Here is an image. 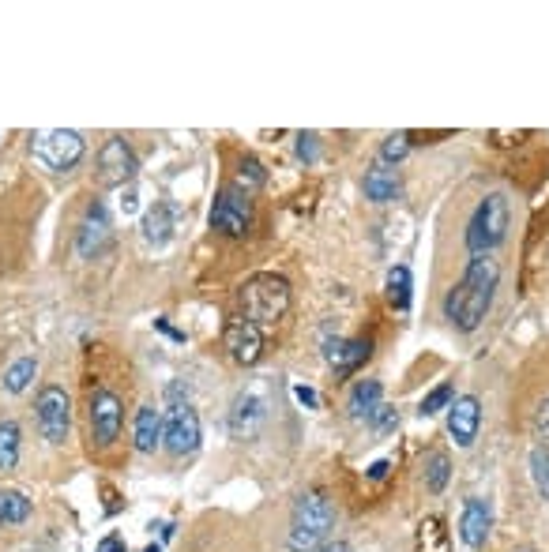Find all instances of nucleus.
<instances>
[{"label":"nucleus","instance_id":"1","mask_svg":"<svg viewBox=\"0 0 549 552\" xmlns=\"http://www.w3.org/2000/svg\"><path fill=\"white\" fill-rule=\"evenodd\" d=\"M497 286H501V263L493 256H474L467 263V275L459 278V286H452L444 297V320L463 335L478 331V323L486 320V312L493 308Z\"/></svg>","mask_w":549,"mask_h":552},{"label":"nucleus","instance_id":"2","mask_svg":"<svg viewBox=\"0 0 549 552\" xmlns=\"http://www.w3.org/2000/svg\"><path fill=\"white\" fill-rule=\"evenodd\" d=\"M335 526V507L320 489L301 492L294 515H290V537L286 545L290 552H316L320 545H328V534Z\"/></svg>","mask_w":549,"mask_h":552},{"label":"nucleus","instance_id":"3","mask_svg":"<svg viewBox=\"0 0 549 552\" xmlns=\"http://www.w3.org/2000/svg\"><path fill=\"white\" fill-rule=\"evenodd\" d=\"M237 301H241V316L245 320L264 327V323H275L286 316V308H290V286L279 275H252L241 286Z\"/></svg>","mask_w":549,"mask_h":552},{"label":"nucleus","instance_id":"4","mask_svg":"<svg viewBox=\"0 0 549 552\" xmlns=\"http://www.w3.org/2000/svg\"><path fill=\"white\" fill-rule=\"evenodd\" d=\"M508 222H512V207L504 192H489L486 200L474 207L471 222H467V248L474 256H489L508 237Z\"/></svg>","mask_w":549,"mask_h":552},{"label":"nucleus","instance_id":"5","mask_svg":"<svg viewBox=\"0 0 549 552\" xmlns=\"http://www.w3.org/2000/svg\"><path fill=\"white\" fill-rule=\"evenodd\" d=\"M34 158L42 162V166L57 169V173H68L72 166H79V158L87 151V143L79 132L72 128H53V132H38L34 136Z\"/></svg>","mask_w":549,"mask_h":552},{"label":"nucleus","instance_id":"6","mask_svg":"<svg viewBox=\"0 0 549 552\" xmlns=\"http://www.w3.org/2000/svg\"><path fill=\"white\" fill-rule=\"evenodd\" d=\"M162 444L170 455H192L200 447V414L192 410L189 402H173L166 417H162Z\"/></svg>","mask_w":549,"mask_h":552},{"label":"nucleus","instance_id":"7","mask_svg":"<svg viewBox=\"0 0 549 552\" xmlns=\"http://www.w3.org/2000/svg\"><path fill=\"white\" fill-rule=\"evenodd\" d=\"M34 410H38V429L46 436L49 444L57 447L68 440V429H72V402L64 395V387L49 384L38 391V402H34Z\"/></svg>","mask_w":549,"mask_h":552},{"label":"nucleus","instance_id":"8","mask_svg":"<svg viewBox=\"0 0 549 552\" xmlns=\"http://www.w3.org/2000/svg\"><path fill=\"white\" fill-rule=\"evenodd\" d=\"M136 151L128 147V139L113 136L102 143V151H98V184L102 188H125L132 177H136Z\"/></svg>","mask_w":549,"mask_h":552},{"label":"nucleus","instance_id":"9","mask_svg":"<svg viewBox=\"0 0 549 552\" xmlns=\"http://www.w3.org/2000/svg\"><path fill=\"white\" fill-rule=\"evenodd\" d=\"M87 417H91V436H95V444L110 447L113 440L121 436V425H125V406H121V399H117L113 391L98 387L95 395H91V410H87Z\"/></svg>","mask_w":549,"mask_h":552},{"label":"nucleus","instance_id":"10","mask_svg":"<svg viewBox=\"0 0 549 552\" xmlns=\"http://www.w3.org/2000/svg\"><path fill=\"white\" fill-rule=\"evenodd\" d=\"M252 226V211H249V196L237 192V188H226L215 196V207H211V230L226 233V237H245Z\"/></svg>","mask_w":549,"mask_h":552},{"label":"nucleus","instance_id":"11","mask_svg":"<svg viewBox=\"0 0 549 552\" xmlns=\"http://www.w3.org/2000/svg\"><path fill=\"white\" fill-rule=\"evenodd\" d=\"M110 211H106V203L95 200L91 207H87V215H83V222H79V233H76V252L83 256V260H95V256H102L106 252V245H110Z\"/></svg>","mask_w":549,"mask_h":552},{"label":"nucleus","instance_id":"12","mask_svg":"<svg viewBox=\"0 0 549 552\" xmlns=\"http://www.w3.org/2000/svg\"><path fill=\"white\" fill-rule=\"evenodd\" d=\"M222 342H226V350H230V357H234L237 365H256L264 357V331L252 320H245V316L226 323Z\"/></svg>","mask_w":549,"mask_h":552},{"label":"nucleus","instance_id":"13","mask_svg":"<svg viewBox=\"0 0 549 552\" xmlns=\"http://www.w3.org/2000/svg\"><path fill=\"white\" fill-rule=\"evenodd\" d=\"M264 421H267L264 395H256V391L237 395L234 410H230V432H234V440H256L260 429H264Z\"/></svg>","mask_w":549,"mask_h":552},{"label":"nucleus","instance_id":"14","mask_svg":"<svg viewBox=\"0 0 549 552\" xmlns=\"http://www.w3.org/2000/svg\"><path fill=\"white\" fill-rule=\"evenodd\" d=\"M478 425H482V402H478V395H459L448 406V436L459 447H471L478 440Z\"/></svg>","mask_w":549,"mask_h":552},{"label":"nucleus","instance_id":"15","mask_svg":"<svg viewBox=\"0 0 549 552\" xmlns=\"http://www.w3.org/2000/svg\"><path fill=\"white\" fill-rule=\"evenodd\" d=\"M489 526H493V507L482 496H471L463 504V519H459V541L467 549H482L489 537Z\"/></svg>","mask_w":549,"mask_h":552},{"label":"nucleus","instance_id":"16","mask_svg":"<svg viewBox=\"0 0 549 552\" xmlns=\"http://www.w3.org/2000/svg\"><path fill=\"white\" fill-rule=\"evenodd\" d=\"M369 353H373V346L365 338H331L324 346V357H328V365L335 372H354V368L369 361Z\"/></svg>","mask_w":549,"mask_h":552},{"label":"nucleus","instance_id":"17","mask_svg":"<svg viewBox=\"0 0 549 552\" xmlns=\"http://www.w3.org/2000/svg\"><path fill=\"white\" fill-rule=\"evenodd\" d=\"M365 196H369L373 203H395L399 196H403V181H399V173H395L392 166L377 162V166L365 173Z\"/></svg>","mask_w":549,"mask_h":552},{"label":"nucleus","instance_id":"18","mask_svg":"<svg viewBox=\"0 0 549 552\" xmlns=\"http://www.w3.org/2000/svg\"><path fill=\"white\" fill-rule=\"evenodd\" d=\"M384 384L380 380H358L354 384V391H350V402H346V410H350V417L354 421H373V414H377L380 406H384Z\"/></svg>","mask_w":549,"mask_h":552},{"label":"nucleus","instance_id":"19","mask_svg":"<svg viewBox=\"0 0 549 552\" xmlns=\"http://www.w3.org/2000/svg\"><path fill=\"white\" fill-rule=\"evenodd\" d=\"M132 436H136V451L140 455H155L158 444H162V414H158L155 406H140L136 410V429H132Z\"/></svg>","mask_w":549,"mask_h":552},{"label":"nucleus","instance_id":"20","mask_svg":"<svg viewBox=\"0 0 549 552\" xmlns=\"http://www.w3.org/2000/svg\"><path fill=\"white\" fill-rule=\"evenodd\" d=\"M170 237H173V207L170 203H155L147 215H143V241L147 245H170Z\"/></svg>","mask_w":549,"mask_h":552},{"label":"nucleus","instance_id":"21","mask_svg":"<svg viewBox=\"0 0 549 552\" xmlns=\"http://www.w3.org/2000/svg\"><path fill=\"white\" fill-rule=\"evenodd\" d=\"M31 519V500L19 489H0V530Z\"/></svg>","mask_w":549,"mask_h":552},{"label":"nucleus","instance_id":"22","mask_svg":"<svg viewBox=\"0 0 549 552\" xmlns=\"http://www.w3.org/2000/svg\"><path fill=\"white\" fill-rule=\"evenodd\" d=\"M34 376H38V361H34V357H19L16 365L4 372V391H8V395H23V391L31 387Z\"/></svg>","mask_w":549,"mask_h":552},{"label":"nucleus","instance_id":"23","mask_svg":"<svg viewBox=\"0 0 549 552\" xmlns=\"http://www.w3.org/2000/svg\"><path fill=\"white\" fill-rule=\"evenodd\" d=\"M448 477H452V462H448V455H444V451H433V455L425 459V489L444 492Z\"/></svg>","mask_w":549,"mask_h":552},{"label":"nucleus","instance_id":"24","mask_svg":"<svg viewBox=\"0 0 549 552\" xmlns=\"http://www.w3.org/2000/svg\"><path fill=\"white\" fill-rule=\"evenodd\" d=\"M19 462V425L0 421V470H16Z\"/></svg>","mask_w":549,"mask_h":552},{"label":"nucleus","instance_id":"25","mask_svg":"<svg viewBox=\"0 0 549 552\" xmlns=\"http://www.w3.org/2000/svg\"><path fill=\"white\" fill-rule=\"evenodd\" d=\"M388 301H392L399 312H407L410 308V271L403 263L388 271Z\"/></svg>","mask_w":549,"mask_h":552},{"label":"nucleus","instance_id":"26","mask_svg":"<svg viewBox=\"0 0 549 552\" xmlns=\"http://www.w3.org/2000/svg\"><path fill=\"white\" fill-rule=\"evenodd\" d=\"M237 184L245 188V196H249V192H256V188H264V184H267L264 166H260V162H256L252 154H245V158H241V166H237Z\"/></svg>","mask_w":549,"mask_h":552},{"label":"nucleus","instance_id":"27","mask_svg":"<svg viewBox=\"0 0 549 552\" xmlns=\"http://www.w3.org/2000/svg\"><path fill=\"white\" fill-rule=\"evenodd\" d=\"M452 402H455V387L452 384H440V387H433V391H429V395L422 399V410H418V414L433 417V414H440V410H448Z\"/></svg>","mask_w":549,"mask_h":552},{"label":"nucleus","instance_id":"28","mask_svg":"<svg viewBox=\"0 0 549 552\" xmlns=\"http://www.w3.org/2000/svg\"><path fill=\"white\" fill-rule=\"evenodd\" d=\"M407 154H410V136L407 132H399V136L384 139V147H380V162H384V166H399Z\"/></svg>","mask_w":549,"mask_h":552},{"label":"nucleus","instance_id":"29","mask_svg":"<svg viewBox=\"0 0 549 552\" xmlns=\"http://www.w3.org/2000/svg\"><path fill=\"white\" fill-rule=\"evenodd\" d=\"M531 477H534V489L549 500V451L546 447H534L531 451Z\"/></svg>","mask_w":549,"mask_h":552},{"label":"nucleus","instance_id":"30","mask_svg":"<svg viewBox=\"0 0 549 552\" xmlns=\"http://www.w3.org/2000/svg\"><path fill=\"white\" fill-rule=\"evenodd\" d=\"M399 425V414H395L392 406H380L377 414H373V429L377 432H392Z\"/></svg>","mask_w":549,"mask_h":552},{"label":"nucleus","instance_id":"31","mask_svg":"<svg viewBox=\"0 0 549 552\" xmlns=\"http://www.w3.org/2000/svg\"><path fill=\"white\" fill-rule=\"evenodd\" d=\"M298 158L313 162L316 158V136H298Z\"/></svg>","mask_w":549,"mask_h":552},{"label":"nucleus","instance_id":"32","mask_svg":"<svg viewBox=\"0 0 549 552\" xmlns=\"http://www.w3.org/2000/svg\"><path fill=\"white\" fill-rule=\"evenodd\" d=\"M98 552H128V549H125V541H121V537L110 534V537H102V541H98Z\"/></svg>","mask_w":549,"mask_h":552},{"label":"nucleus","instance_id":"33","mask_svg":"<svg viewBox=\"0 0 549 552\" xmlns=\"http://www.w3.org/2000/svg\"><path fill=\"white\" fill-rule=\"evenodd\" d=\"M534 425H538V432H542V436H549V399L538 406V414H534Z\"/></svg>","mask_w":549,"mask_h":552},{"label":"nucleus","instance_id":"34","mask_svg":"<svg viewBox=\"0 0 549 552\" xmlns=\"http://www.w3.org/2000/svg\"><path fill=\"white\" fill-rule=\"evenodd\" d=\"M294 395H298V402H305V406H320L313 387H294Z\"/></svg>","mask_w":549,"mask_h":552},{"label":"nucleus","instance_id":"35","mask_svg":"<svg viewBox=\"0 0 549 552\" xmlns=\"http://www.w3.org/2000/svg\"><path fill=\"white\" fill-rule=\"evenodd\" d=\"M316 552H354V549H350L346 541H328V545H320Z\"/></svg>","mask_w":549,"mask_h":552},{"label":"nucleus","instance_id":"36","mask_svg":"<svg viewBox=\"0 0 549 552\" xmlns=\"http://www.w3.org/2000/svg\"><path fill=\"white\" fill-rule=\"evenodd\" d=\"M121 211H125V215H132V211H136V192H132V188H128L125 200H121Z\"/></svg>","mask_w":549,"mask_h":552},{"label":"nucleus","instance_id":"37","mask_svg":"<svg viewBox=\"0 0 549 552\" xmlns=\"http://www.w3.org/2000/svg\"><path fill=\"white\" fill-rule=\"evenodd\" d=\"M388 474V462H377V466H373V470H369V477H373V481H380V477Z\"/></svg>","mask_w":549,"mask_h":552},{"label":"nucleus","instance_id":"38","mask_svg":"<svg viewBox=\"0 0 549 552\" xmlns=\"http://www.w3.org/2000/svg\"><path fill=\"white\" fill-rule=\"evenodd\" d=\"M147 552H162V549H158V545H151V549H147Z\"/></svg>","mask_w":549,"mask_h":552}]
</instances>
